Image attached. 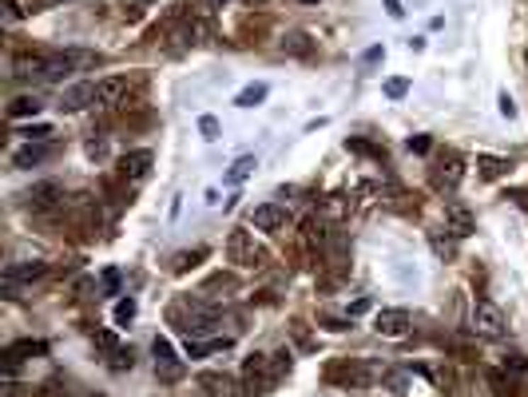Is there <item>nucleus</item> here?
<instances>
[{
	"label": "nucleus",
	"instance_id": "1",
	"mask_svg": "<svg viewBox=\"0 0 528 397\" xmlns=\"http://www.w3.org/2000/svg\"><path fill=\"white\" fill-rule=\"evenodd\" d=\"M242 381H247V393H259V397H266L270 389L279 386V374H274L270 354H250L247 366H242Z\"/></svg>",
	"mask_w": 528,
	"mask_h": 397
},
{
	"label": "nucleus",
	"instance_id": "2",
	"mask_svg": "<svg viewBox=\"0 0 528 397\" xmlns=\"http://www.w3.org/2000/svg\"><path fill=\"white\" fill-rule=\"evenodd\" d=\"M227 258L230 262H239V267H266V250L254 242V235L250 230H230L227 238Z\"/></svg>",
	"mask_w": 528,
	"mask_h": 397
},
{
	"label": "nucleus",
	"instance_id": "3",
	"mask_svg": "<svg viewBox=\"0 0 528 397\" xmlns=\"http://www.w3.org/2000/svg\"><path fill=\"white\" fill-rule=\"evenodd\" d=\"M505 330H508V318L500 306H493V302H477L473 306V334L477 337L497 342V337H505Z\"/></svg>",
	"mask_w": 528,
	"mask_h": 397
},
{
	"label": "nucleus",
	"instance_id": "4",
	"mask_svg": "<svg viewBox=\"0 0 528 397\" xmlns=\"http://www.w3.org/2000/svg\"><path fill=\"white\" fill-rule=\"evenodd\" d=\"M151 354H155V374H159V381H179L183 377V362H179V354L171 350V342L167 337H155L151 342Z\"/></svg>",
	"mask_w": 528,
	"mask_h": 397
},
{
	"label": "nucleus",
	"instance_id": "5",
	"mask_svg": "<svg viewBox=\"0 0 528 397\" xmlns=\"http://www.w3.org/2000/svg\"><path fill=\"white\" fill-rule=\"evenodd\" d=\"M445 230L453 238H468L473 230H477V223H473V211L461 203V198H449L445 203Z\"/></svg>",
	"mask_w": 528,
	"mask_h": 397
},
{
	"label": "nucleus",
	"instance_id": "6",
	"mask_svg": "<svg viewBox=\"0 0 528 397\" xmlns=\"http://www.w3.org/2000/svg\"><path fill=\"white\" fill-rule=\"evenodd\" d=\"M409 326H413L409 310H378V318H373V330L381 337H405Z\"/></svg>",
	"mask_w": 528,
	"mask_h": 397
},
{
	"label": "nucleus",
	"instance_id": "7",
	"mask_svg": "<svg viewBox=\"0 0 528 397\" xmlns=\"http://www.w3.org/2000/svg\"><path fill=\"white\" fill-rule=\"evenodd\" d=\"M461 175H465V163H461L457 151H445L437 163V171H433V183H437L441 191H453L461 183Z\"/></svg>",
	"mask_w": 528,
	"mask_h": 397
},
{
	"label": "nucleus",
	"instance_id": "8",
	"mask_svg": "<svg viewBox=\"0 0 528 397\" xmlns=\"http://www.w3.org/2000/svg\"><path fill=\"white\" fill-rule=\"evenodd\" d=\"M286 223H290V215L279 203H262V207H254V215H250V227H259V230H279V227H286Z\"/></svg>",
	"mask_w": 528,
	"mask_h": 397
},
{
	"label": "nucleus",
	"instance_id": "9",
	"mask_svg": "<svg viewBox=\"0 0 528 397\" xmlns=\"http://www.w3.org/2000/svg\"><path fill=\"white\" fill-rule=\"evenodd\" d=\"M24 198H28V207H36V211H52V207L64 203V187L60 183H36Z\"/></svg>",
	"mask_w": 528,
	"mask_h": 397
},
{
	"label": "nucleus",
	"instance_id": "10",
	"mask_svg": "<svg viewBox=\"0 0 528 397\" xmlns=\"http://www.w3.org/2000/svg\"><path fill=\"white\" fill-rule=\"evenodd\" d=\"M88 104H96V84H72V88H64V96H60V108L64 111H80V108H88Z\"/></svg>",
	"mask_w": 528,
	"mask_h": 397
},
{
	"label": "nucleus",
	"instance_id": "11",
	"mask_svg": "<svg viewBox=\"0 0 528 397\" xmlns=\"http://www.w3.org/2000/svg\"><path fill=\"white\" fill-rule=\"evenodd\" d=\"M123 91H128V79H123V76H108V79L96 84V104H100V108H116V104L123 99Z\"/></svg>",
	"mask_w": 528,
	"mask_h": 397
},
{
	"label": "nucleus",
	"instance_id": "12",
	"mask_svg": "<svg viewBox=\"0 0 528 397\" xmlns=\"http://www.w3.org/2000/svg\"><path fill=\"white\" fill-rule=\"evenodd\" d=\"M151 159H155V155H151L147 147L128 151V155L120 159V175H123V179H143V175L151 171Z\"/></svg>",
	"mask_w": 528,
	"mask_h": 397
},
{
	"label": "nucleus",
	"instance_id": "13",
	"mask_svg": "<svg viewBox=\"0 0 528 397\" xmlns=\"http://www.w3.org/2000/svg\"><path fill=\"white\" fill-rule=\"evenodd\" d=\"M199 386L207 389L210 397H235V377L230 374H199Z\"/></svg>",
	"mask_w": 528,
	"mask_h": 397
},
{
	"label": "nucleus",
	"instance_id": "14",
	"mask_svg": "<svg viewBox=\"0 0 528 397\" xmlns=\"http://www.w3.org/2000/svg\"><path fill=\"white\" fill-rule=\"evenodd\" d=\"M9 278H16V282H32V278H44L48 274V262L44 258H28V262H12L9 270H4Z\"/></svg>",
	"mask_w": 528,
	"mask_h": 397
},
{
	"label": "nucleus",
	"instance_id": "15",
	"mask_svg": "<svg viewBox=\"0 0 528 397\" xmlns=\"http://www.w3.org/2000/svg\"><path fill=\"white\" fill-rule=\"evenodd\" d=\"M44 342H32V337H24V342H12L9 350H4V366H16V362H24V357H36L44 354Z\"/></svg>",
	"mask_w": 528,
	"mask_h": 397
},
{
	"label": "nucleus",
	"instance_id": "16",
	"mask_svg": "<svg viewBox=\"0 0 528 397\" xmlns=\"http://www.w3.org/2000/svg\"><path fill=\"white\" fill-rule=\"evenodd\" d=\"M44 68H48V56H16V76L21 79H32V76H40L44 79Z\"/></svg>",
	"mask_w": 528,
	"mask_h": 397
},
{
	"label": "nucleus",
	"instance_id": "17",
	"mask_svg": "<svg viewBox=\"0 0 528 397\" xmlns=\"http://www.w3.org/2000/svg\"><path fill=\"white\" fill-rule=\"evenodd\" d=\"M508 159H500V155H477V171H481V179H500V175H508Z\"/></svg>",
	"mask_w": 528,
	"mask_h": 397
},
{
	"label": "nucleus",
	"instance_id": "18",
	"mask_svg": "<svg viewBox=\"0 0 528 397\" xmlns=\"http://www.w3.org/2000/svg\"><path fill=\"white\" fill-rule=\"evenodd\" d=\"M64 60L72 64V72H84V68H96V64H100V52H91V48H68V52H64Z\"/></svg>",
	"mask_w": 528,
	"mask_h": 397
},
{
	"label": "nucleus",
	"instance_id": "19",
	"mask_svg": "<svg viewBox=\"0 0 528 397\" xmlns=\"http://www.w3.org/2000/svg\"><path fill=\"white\" fill-rule=\"evenodd\" d=\"M488 386H493V393H500V397H512V393H520L517 389V381L505 374V369H488Z\"/></svg>",
	"mask_w": 528,
	"mask_h": 397
},
{
	"label": "nucleus",
	"instance_id": "20",
	"mask_svg": "<svg viewBox=\"0 0 528 397\" xmlns=\"http://www.w3.org/2000/svg\"><path fill=\"white\" fill-rule=\"evenodd\" d=\"M266 84H247V88L239 91V99H235V104H239V108H259L262 99H266Z\"/></svg>",
	"mask_w": 528,
	"mask_h": 397
},
{
	"label": "nucleus",
	"instance_id": "21",
	"mask_svg": "<svg viewBox=\"0 0 528 397\" xmlns=\"http://www.w3.org/2000/svg\"><path fill=\"white\" fill-rule=\"evenodd\" d=\"M40 108H44V104L36 96H21V99H12V104H9V116L12 119H24V116H36Z\"/></svg>",
	"mask_w": 528,
	"mask_h": 397
},
{
	"label": "nucleus",
	"instance_id": "22",
	"mask_svg": "<svg viewBox=\"0 0 528 397\" xmlns=\"http://www.w3.org/2000/svg\"><path fill=\"white\" fill-rule=\"evenodd\" d=\"M302 238H306V247H322L326 242V227H322L318 218H306L302 223Z\"/></svg>",
	"mask_w": 528,
	"mask_h": 397
},
{
	"label": "nucleus",
	"instance_id": "23",
	"mask_svg": "<svg viewBox=\"0 0 528 397\" xmlns=\"http://www.w3.org/2000/svg\"><path fill=\"white\" fill-rule=\"evenodd\" d=\"M282 48H286V52H294V56H310V48H314V44H310V36H306V32H290V36L282 40Z\"/></svg>",
	"mask_w": 528,
	"mask_h": 397
},
{
	"label": "nucleus",
	"instance_id": "24",
	"mask_svg": "<svg viewBox=\"0 0 528 397\" xmlns=\"http://www.w3.org/2000/svg\"><path fill=\"white\" fill-rule=\"evenodd\" d=\"M254 167H259V163H254V155H242V159H235V167L227 171V183H242V179H247Z\"/></svg>",
	"mask_w": 528,
	"mask_h": 397
},
{
	"label": "nucleus",
	"instance_id": "25",
	"mask_svg": "<svg viewBox=\"0 0 528 397\" xmlns=\"http://www.w3.org/2000/svg\"><path fill=\"white\" fill-rule=\"evenodd\" d=\"M64 76H72V64L64 60V52H60V56H48V68H44V79H64Z\"/></svg>",
	"mask_w": 528,
	"mask_h": 397
},
{
	"label": "nucleus",
	"instance_id": "26",
	"mask_svg": "<svg viewBox=\"0 0 528 397\" xmlns=\"http://www.w3.org/2000/svg\"><path fill=\"white\" fill-rule=\"evenodd\" d=\"M48 155V147H24V151H16V155H12V163H16V167H32V163H40V159Z\"/></svg>",
	"mask_w": 528,
	"mask_h": 397
},
{
	"label": "nucleus",
	"instance_id": "27",
	"mask_svg": "<svg viewBox=\"0 0 528 397\" xmlns=\"http://www.w3.org/2000/svg\"><path fill=\"white\" fill-rule=\"evenodd\" d=\"M96 346H100L108 357H111V354H120V350H123V346H120V337L111 334V330H96Z\"/></svg>",
	"mask_w": 528,
	"mask_h": 397
},
{
	"label": "nucleus",
	"instance_id": "28",
	"mask_svg": "<svg viewBox=\"0 0 528 397\" xmlns=\"http://www.w3.org/2000/svg\"><path fill=\"white\" fill-rule=\"evenodd\" d=\"M100 286H103V294H120V270L108 267V270L100 274Z\"/></svg>",
	"mask_w": 528,
	"mask_h": 397
},
{
	"label": "nucleus",
	"instance_id": "29",
	"mask_svg": "<svg viewBox=\"0 0 528 397\" xmlns=\"http://www.w3.org/2000/svg\"><path fill=\"white\" fill-rule=\"evenodd\" d=\"M386 386L393 389V393H405L409 389V369H393V374L386 377Z\"/></svg>",
	"mask_w": 528,
	"mask_h": 397
},
{
	"label": "nucleus",
	"instance_id": "30",
	"mask_svg": "<svg viewBox=\"0 0 528 397\" xmlns=\"http://www.w3.org/2000/svg\"><path fill=\"white\" fill-rule=\"evenodd\" d=\"M116 374H123V369H131L135 366V357H131V350H120V354H111V362H108Z\"/></svg>",
	"mask_w": 528,
	"mask_h": 397
},
{
	"label": "nucleus",
	"instance_id": "31",
	"mask_svg": "<svg viewBox=\"0 0 528 397\" xmlns=\"http://www.w3.org/2000/svg\"><path fill=\"white\" fill-rule=\"evenodd\" d=\"M270 362H274V374H279V377H286V374H290V366H294V362H290V350H279V354H270Z\"/></svg>",
	"mask_w": 528,
	"mask_h": 397
},
{
	"label": "nucleus",
	"instance_id": "32",
	"mask_svg": "<svg viewBox=\"0 0 528 397\" xmlns=\"http://www.w3.org/2000/svg\"><path fill=\"white\" fill-rule=\"evenodd\" d=\"M199 131H203V139H210V143H215V139H219V119H215V116H203V119H199Z\"/></svg>",
	"mask_w": 528,
	"mask_h": 397
},
{
	"label": "nucleus",
	"instance_id": "33",
	"mask_svg": "<svg viewBox=\"0 0 528 397\" xmlns=\"http://www.w3.org/2000/svg\"><path fill=\"white\" fill-rule=\"evenodd\" d=\"M131 318H135V298H123L116 306V322H131Z\"/></svg>",
	"mask_w": 528,
	"mask_h": 397
},
{
	"label": "nucleus",
	"instance_id": "34",
	"mask_svg": "<svg viewBox=\"0 0 528 397\" xmlns=\"http://www.w3.org/2000/svg\"><path fill=\"white\" fill-rule=\"evenodd\" d=\"M405 91H409L405 79H389V84H386V96H389V99H401Z\"/></svg>",
	"mask_w": 528,
	"mask_h": 397
},
{
	"label": "nucleus",
	"instance_id": "35",
	"mask_svg": "<svg viewBox=\"0 0 528 397\" xmlns=\"http://www.w3.org/2000/svg\"><path fill=\"white\" fill-rule=\"evenodd\" d=\"M505 369H512V374H524V369H528V357H524V354L505 357Z\"/></svg>",
	"mask_w": 528,
	"mask_h": 397
},
{
	"label": "nucleus",
	"instance_id": "36",
	"mask_svg": "<svg viewBox=\"0 0 528 397\" xmlns=\"http://www.w3.org/2000/svg\"><path fill=\"white\" fill-rule=\"evenodd\" d=\"M433 250H437V255H441V258H453V250H457V247H453V242H449V238H441V235H433Z\"/></svg>",
	"mask_w": 528,
	"mask_h": 397
},
{
	"label": "nucleus",
	"instance_id": "37",
	"mask_svg": "<svg viewBox=\"0 0 528 397\" xmlns=\"http://www.w3.org/2000/svg\"><path fill=\"white\" fill-rule=\"evenodd\" d=\"M203 255H207V250H195V255H179V258H175V270H187V267H195V262H199Z\"/></svg>",
	"mask_w": 528,
	"mask_h": 397
},
{
	"label": "nucleus",
	"instance_id": "38",
	"mask_svg": "<svg viewBox=\"0 0 528 397\" xmlns=\"http://www.w3.org/2000/svg\"><path fill=\"white\" fill-rule=\"evenodd\" d=\"M0 9H4V20H9V24H16V20H21V4H16V0H4Z\"/></svg>",
	"mask_w": 528,
	"mask_h": 397
},
{
	"label": "nucleus",
	"instance_id": "39",
	"mask_svg": "<svg viewBox=\"0 0 528 397\" xmlns=\"http://www.w3.org/2000/svg\"><path fill=\"white\" fill-rule=\"evenodd\" d=\"M508 198H512L520 211H528V187H512V191H508Z\"/></svg>",
	"mask_w": 528,
	"mask_h": 397
},
{
	"label": "nucleus",
	"instance_id": "40",
	"mask_svg": "<svg viewBox=\"0 0 528 397\" xmlns=\"http://www.w3.org/2000/svg\"><path fill=\"white\" fill-rule=\"evenodd\" d=\"M409 151L425 155V151H429V135H409Z\"/></svg>",
	"mask_w": 528,
	"mask_h": 397
},
{
	"label": "nucleus",
	"instance_id": "41",
	"mask_svg": "<svg viewBox=\"0 0 528 397\" xmlns=\"http://www.w3.org/2000/svg\"><path fill=\"white\" fill-rule=\"evenodd\" d=\"M24 135H28V139H48V135H52V128H48V123H36V128H28Z\"/></svg>",
	"mask_w": 528,
	"mask_h": 397
},
{
	"label": "nucleus",
	"instance_id": "42",
	"mask_svg": "<svg viewBox=\"0 0 528 397\" xmlns=\"http://www.w3.org/2000/svg\"><path fill=\"white\" fill-rule=\"evenodd\" d=\"M500 116H508V119L517 116V104H512V96H508V91L500 96Z\"/></svg>",
	"mask_w": 528,
	"mask_h": 397
},
{
	"label": "nucleus",
	"instance_id": "43",
	"mask_svg": "<svg viewBox=\"0 0 528 397\" xmlns=\"http://www.w3.org/2000/svg\"><path fill=\"white\" fill-rule=\"evenodd\" d=\"M386 9H389V16H393V20H398L401 12H405V9H401V0H386Z\"/></svg>",
	"mask_w": 528,
	"mask_h": 397
},
{
	"label": "nucleus",
	"instance_id": "44",
	"mask_svg": "<svg viewBox=\"0 0 528 397\" xmlns=\"http://www.w3.org/2000/svg\"><path fill=\"white\" fill-rule=\"evenodd\" d=\"M203 4V12H215V9H223V0H199Z\"/></svg>",
	"mask_w": 528,
	"mask_h": 397
},
{
	"label": "nucleus",
	"instance_id": "45",
	"mask_svg": "<svg viewBox=\"0 0 528 397\" xmlns=\"http://www.w3.org/2000/svg\"><path fill=\"white\" fill-rule=\"evenodd\" d=\"M247 4H266V0H247Z\"/></svg>",
	"mask_w": 528,
	"mask_h": 397
},
{
	"label": "nucleus",
	"instance_id": "46",
	"mask_svg": "<svg viewBox=\"0 0 528 397\" xmlns=\"http://www.w3.org/2000/svg\"><path fill=\"white\" fill-rule=\"evenodd\" d=\"M143 4H151V0H143Z\"/></svg>",
	"mask_w": 528,
	"mask_h": 397
}]
</instances>
